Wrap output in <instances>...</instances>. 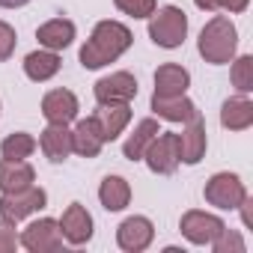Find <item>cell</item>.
I'll list each match as a JSON object with an SVG mask.
<instances>
[{"label":"cell","mask_w":253,"mask_h":253,"mask_svg":"<svg viewBox=\"0 0 253 253\" xmlns=\"http://www.w3.org/2000/svg\"><path fill=\"white\" fill-rule=\"evenodd\" d=\"M131 42H134V36H131L128 27H125L122 21H110L107 18V21H98L92 27L89 39L81 45L78 60H81L84 69H104V66L116 63L125 51H128Z\"/></svg>","instance_id":"obj_1"},{"label":"cell","mask_w":253,"mask_h":253,"mask_svg":"<svg viewBox=\"0 0 253 253\" xmlns=\"http://www.w3.org/2000/svg\"><path fill=\"white\" fill-rule=\"evenodd\" d=\"M197 51L211 66L232 63V57L238 51V30L229 21V15H214L206 21V27L200 30V39H197Z\"/></svg>","instance_id":"obj_2"},{"label":"cell","mask_w":253,"mask_h":253,"mask_svg":"<svg viewBox=\"0 0 253 253\" xmlns=\"http://www.w3.org/2000/svg\"><path fill=\"white\" fill-rule=\"evenodd\" d=\"M188 36V15L179 9V6H161L149 15V39L158 45V48H179Z\"/></svg>","instance_id":"obj_3"},{"label":"cell","mask_w":253,"mask_h":253,"mask_svg":"<svg viewBox=\"0 0 253 253\" xmlns=\"http://www.w3.org/2000/svg\"><path fill=\"white\" fill-rule=\"evenodd\" d=\"M203 197H206L209 206H214L220 211H235L247 200V188H244V182H241L238 173H214L206 182Z\"/></svg>","instance_id":"obj_4"},{"label":"cell","mask_w":253,"mask_h":253,"mask_svg":"<svg viewBox=\"0 0 253 253\" xmlns=\"http://www.w3.org/2000/svg\"><path fill=\"white\" fill-rule=\"evenodd\" d=\"M45 206H48V194L39 185H30V188L15 191V194H0V217L9 220V223H15V226L24 217L42 211Z\"/></svg>","instance_id":"obj_5"},{"label":"cell","mask_w":253,"mask_h":253,"mask_svg":"<svg viewBox=\"0 0 253 253\" xmlns=\"http://www.w3.org/2000/svg\"><path fill=\"white\" fill-rule=\"evenodd\" d=\"M63 244L66 241L60 232V220H54V217H39L18 232V247H24L30 253H57V250H63Z\"/></svg>","instance_id":"obj_6"},{"label":"cell","mask_w":253,"mask_h":253,"mask_svg":"<svg viewBox=\"0 0 253 253\" xmlns=\"http://www.w3.org/2000/svg\"><path fill=\"white\" fill-rule=\"evenodd\" d=\"M146 167L158 176H170L179 170L182 164V149H179V134L176 131H158L155 140L149 143L146 155H143Z\"/></svg>","instance_id":"obj_7"},{"label":"cell","mask_w":253,"mask_h":253,"mask_svg":"<svg viewBox=\"0 0 253 253\" xmlns=\"http://www.w3.org/2000/svg\"><path fill=\"white\" fill-rule=\"evenodd\" d=\"M223 226H226V223H223L217 214L203 211V209H191V211H185L182 220H179V232H182L191 244H197V247H209V244L220 235Z\"/></svg>","instance_id":"obj_8"},{"label":"cell","mask_w":253,"mask_h":253,"mask_svg":"<svg viewBox=\"0 0 253 253\" xmlns=\"http://www.w3.org/2000/svg\"><path fill=\"white\" fill-rule=\"evenodd\" d=\"M98 104H131L137 95V78L131 72H110L92 86Z\"/></svg>","instance_id":"obj_9"},{"label":"cell","mask_w":253,"mask_h":253,"mask_svg":"<svg viewBox=\"0 0 253 253\" xmlns=\"http://www.w3.org/2000/svg\"><path fill=\"white\" fill-rule=\"evenodd\" d=\"M155 241V223L143 214H131L116 226V244L125 253H143Z\"/></svg>","instance_id":"obj_10"},{"label":"cell","mask_w":253,"mask_h":253,"mask_svg":"<svg viewBox=\"0 0 253 253\" xmlns=\"http://www.w3.org/2000/svg\"><path fill=\"white\" fill-rule=\"evenodd\" d=\"M60 232H63V241L72 244V247L89 244V238H92V214L86 211V206L72 203L60 217Z\"/></svg>","instance_id":"obj_11"},{"label":"cell","mask_w":253,"mask_h":253,"mask_svg":"<svg viewBox=\"0 0 253 253\" xmlns=\"http://www.w3.org/2000/svg\"><path fill=\"white\" fill-rule=\"evenodd\" d=\"M78 95L66 86H57V89H48L45 98H42V116L54 125H69L72 119H78Z\"/></svg>","instance_id":"obj_12"},{"label":"cell","mask_w":253,"mask_h":253,"mask_svg":"<svg viewBox=\"0 0 253 253\" xmlns=\"http://www.w3.org/2000/svg\"><path fill=\"white\" fill-rule=\"evenodd\" d=\"M179 149H182V164H191L194 167V164H200L206 158L209 137H206V122H203L200 113L185 122V128L179 134Z\"/></svg>","instance_id":"obj_13"},{"label":"cell","mask_w":253,"mask_h":253,"mask_svg":"<svg viewBox=\"0 0 253 253\" xmlns=\"http://www.w3.org/2000/svg\"><path fill=\"white\" fill-rule=\"evenodd\" d=\"M92 119L98 122L104 143H113L131 122V104H98V110L92 113Z\"/></svg>","instance_id":"obj_14"},{"label":"cell","mask_w":253,"mask_h":253,"mask_svg":"<svg viewBox=\"0 0 253 253\" xmlns=\"http://www.w3.org/2000/svg\"><path fill=\"white\" fill-rule=\"evenodd\" d=\"M39 149L42 155L51 161V164H63L69 155H72V131H69V125H54L48 122V128L39 134Z\"/></svg>","instance_id":"obj_15"},{"label":"cell","mask_w":253,"mask_h":253,"mask_svg":"<svg viewBox=\"0 0 253 253\" xmlns=\"http://www.w3.org/2000/svg\"><path fill=\"white\" fill-rule=\"evenodd\" d=\"M101 149H104V137L98 122L92 116L78 119V125L72 128V152H78L81 158H95Z\"/></svg>","instance_id":"obj_16"},{"label":"cell","mask_w":253,"mask_h":253,"mask_svg":"<svg viewBox=\"0 0 253 253\" xmlns=\"http://www.w3.org/2000/svg\"><path fill=\"white\" fill-rule=\"evenodd\" d=\"M152 113L158 116V119H167V122H188V119H194L200 110H197V104L188 98V92L185 95H152Z\"/></svg>","instance_id":"obj_17"},{"label":"cell","mask_w":253,"mask_h":253,"mask_svg":"<svg viewBox=\"0 0 253 253\" xmlns=\"http://www.w3.org/2000/svg\"><path fill=\"white\" fill-rule=\"evenodd\" d=\"M75 36H78V27H75V21H69V18H51V21H45V24L36 30L39 45L48 48V51H66V48L75 42Z\"/></svg>","instance_id":"obj_18"},{"label":"cell","mask_w":253,"mask_h":253,"mask_svg":"<svg viewBox=\"0 0 253 253\" xmlns=\"http://www.w3.org/2000/svg\"><path fill=\"white\" fill-rule=\"evenodd\" d=\"M30 185H36V170L30 167V161L0 158V194H15Z\"/></svg>","instance_id":"obj_19"},{"label":"cell","mask_w":253,"mask_h":253,"mask_svg":"<svg viewBox=\"0 0 253 253\" xmlns=\"http://www.w3.org/2000/svg\"><path fill=\"white\" fill-rule=\"evenodd\" d=\"M220 125L226 131H247L253 125V101L247 95H232L220 104Z\"/></svg>","instance_id":"obj_20"},{"label":"cell","mask_w":253,"mask_h":253,"mask_svg":"<svg viewBox=\"0 0 253 253\" xmlns=\"http://www.w3.org/2000/svg\"><path fill=\"white\" fill-rule=\"evenodd\" d=\"M191 86V72L179 63H164L155 72V92L152 95H185Z\"/></svg>","instance_id":"obj_21"},{"label":"cell","mask_w":253,"mask_h":253,"mask_svg":"<svg viewBox=\"0 0 253 253\" xmlns=\"http://www.w3.org/2000/svg\"><path fill=\"white\" fill-rule=\"evenodd\" d=\"M63 60L57 51H48V48H39V51H30L24 57V75L33 81V84H45L51 81L57 72H60Z\"/></svg>","instance_id":"obj_22"},{"label":"cell","mask_w":253,"mask_h":253,"mask_svg":"<svg viewBox=\"0 0 253 253\" xmlns=\"http://www.w3.org/2000/svg\"><path fill=\"white\" fill-rule=\"evenodd\" d=\"M161 128H158V119H140L137 125H134V131L128 134V140L122 143V158H128V161H143V155H146V149H149V143L155 140V134H158Z\"/></svg>","instance_id":"obj_23"},{"label":"cell","mask_w":253,"mask_h":253,"mask_svg":"<svg viewBox=\"0 0 253 253\" xmlns=\"http://www.w3.org/2000/svg\"><path fill=\"white\" fill-rule=\"evenodd\" d=\"M98 200L107 211H122L131 203V185L122 176H104L98 185Z\"/></svg>","instance_id":"obj_24"},{"label":"cell","mask_w":253,"mask_h":253,"mask_svg":"<svg viewBox=\"0 0 253 253\" xmlns=\"http://www.w3.org/2000/svg\"><path fill=\"white\" fill-rule=\"evenodd\" d=\"M36 137L27 134V131H12L3 137L0 143V158H9V161H27L33 152H36Z\"/></svg>","instance_id":"obj_25"},{"label":"cell","mask_w":253,"mask_h":253,"mask_svg":"<svg viewBox=\"0 0 253 253\" xmlns=\"http://www.w3.org/2000/svg\"><path fill=\"white\" fill-rule=\"evenodd\" d=\"M229 81L232 86L247 95L253 92V57L250 54H241V57H232V69H229Z\"/></svg>","instance_id":"obj_26"},{"label":"cell","mask_w":253,"mask_h":253,"mask_svg":"<svg viewBox=\"0 0 253 253\" xmlns=\"http://www.w3.org/2000/svg\"><path fill=\"white\" fill-rule=\"evenodd\" d=\"M209 247H211L214 253H244V250H247L244 238H241L235 229H226V226L220 229V235H217V238H214Z\"/></svg>","instance_id":"obj_27"},{"label":"cell","mask_w":253,"mask_h":253,"mask_svg":"<svg viewBox=\"0 0 253 253\" xmlns=\"http://www.w3.org/2000/svg\"><path fill=\"white\" fill-rule=\"evenodd\" d=\"M113 6L128 18H149L158 9L155 0H113Z\"/></svg>","instance_id":"obj_28"},{"label":"cell","mask_w":253,"mask_h":253,"mask_svg":"<svg viewBox=\"0 0 253 253\" xmlns=\"http://www.w3.org/2000/svg\"><path fill=\"white\" fill-rule=\"evenodd\" d=\"M15 45H18V33L12 24L0 21V63H6L12 54H15Z\"/></svg>","instance_id":"obj_29"},{"label":"cell","mask_w":253,"mask_h":253,"mask_svg":"<svg viewBox=\"0 0 253 253\" xmlns=\"http://www.w3.org/2000/svg\"><path fill=\"white\" fill-rule=\"evenodd\" d=\"M18 247V232H15V223L0 217V253H12Z\"/></svg>","instance_id":"obj_30"},{"label":"cell","mask_w":253,"mask_h":253,"mask_svg":"<svg viewBox=\"0 0 253 253\" xmlns=\"http://www.w3.org/2000/svg\"><path fill=\"white\" fill-rule=\"evenodd\" d=\"M203 12H226V0H194Z\"/></svg>","instance_id":"obj_31"},{"label":"cell","mask_w":253,"mask_h":253,"mask_svg":"<svg viewBox=\"0 0 253 253\" xmlns=\"http://www.w3.org/2000/svg\"><path fill=\"white\" fill-rule=\"evenodd\" d=\"M250 6V0H226V12L229 15H238V12H244Z\"/></svg>","instance_id":"obj_32"},{"label":"cell","mask_w":253,"mask_h":253,"mask_svg":"<svg viewBox=\"0 0 253 253\" xmlns=\"http://www.w3.org/2000/svg\"><path fill=\"white\" fill-rule=\"evenodd\" d=\"M238 209H241V220H244V226H247V229H253V214H250V197H247V200H244V203H241Z\"/></svg>","instance_id":"obj_33"},{"label":"cell","mask_w":253,"mask_h":253,"mask_svg":"<svg viewBox=\"0 0 253 253\" xmlns=\"http://www.w3.org/2000/svg\"><path fill=\"white\" fill-rule=\"evenodd\" d=\"M27 3H30V0H0V9H21Z\"/></svg>","instance_id":"obj_34"}]
</instances>
